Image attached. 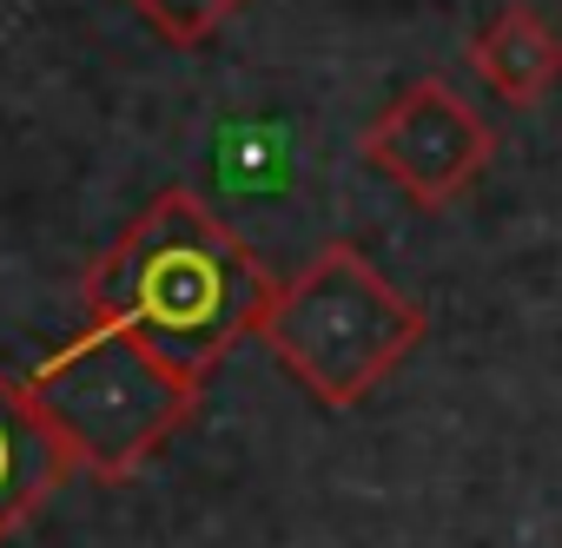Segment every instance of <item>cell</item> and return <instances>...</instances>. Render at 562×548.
<instances>
[{"mask_svg": "<svg viewBox=\"0 0 562 548\" xmlns=\"http://www.w3.org/2000/svg\"><path fill=\"white\" fill-rule=\"evenodd\" d=\"M27 397L67 463L100 482H126L133 469H146L199 410L192 377L100 318H87V331H74L27 370Z\"/></svg>", "mask_w": 562, "mask_h": 548, "instance_id": "3", "label": "cell"}, {"mask_svg": "<svg viewBox=\"0 0 562 548\" xmlns=\"http://www.w3.org/2000/svg\"><path fill=\"white\" fill-rule=\"evenodd\" d=\"M470 73L503 100V106H536L555 93L562 80V34L522 8V0H509V8H496L476 34H470Z\"/></svg>", "mask_w": 562, "mask_h": 548, "instance_id": "6", "label": "cell"}, {"mask_svg": "<svg viewBox=\"0 0 562 548\" xmlns=\"http://www.w3.org/2000/svg\"><path fill=\"white\" fill-rule=\"evenodd\" d=\"M271 271L186 185H166L87 271V318L133 331L179 377L205 384L238 338H258Z\"/></svg>", "mask_w": 562, "mask_h": 548, "instance_id": "1", "label": "cell"}, {"mask_svg": "<svg viewBox=\"0 0 562 548\" xmlns=\"http://www.w3.org/2000/svg\"><path fill=\"white\" fill-rule=\"evenodd\" d=\"M133 8L172 41V47H199V41H212L245 0H133Z\"/></svg>", "mask_w": 562, "mask_h": 548, "instance_id": "7", "label": "cell"}, {"mask_svg": "<svg viewBox=\"0 0 562 548\" xmlns=\"http://www.w3.org/2000/svg\"><path fill=\"white\" fill-rule=\"evenodd\" d=\"M424 311L345 238L325 244L305 271L278 278L258 318V344L325 410L364 403L424 344Z\"/></svg>", "mask_w": 562, "mask_h": 548, "instance_id": "2", "label": "cell"}, {"mask_svg": "<svg viewBox=\"0 0 562 548\" xmlns=\"http://www.w3.org/2000/svg\"><path fill=\"white\" fill-rule=\"evenodd\" d=\"M67 476H74V463L54 443V430L41 423L27 384H14L0 370V548L54 502V489Z\"/></svg>", "mask_w": 562, "mask_h": 548, "instance_id": "5", "label": "cell"}, {"mask_svg": "<svg viewBox=\"0 0 562 548\" xmlns=\"http://www.w3.org/2000/svg\"><path fill=\"white\" fill-rule=\"evenodd\" d=\"M496 133L490 119L450 87V80H411L371 126H364V159L424 212L463 198L476 172L490 165Z\"/></svg>", "mask_w": 562, "mask_h": 548, "instance_id": "4", "label": "cell"}]
</instances>
